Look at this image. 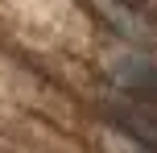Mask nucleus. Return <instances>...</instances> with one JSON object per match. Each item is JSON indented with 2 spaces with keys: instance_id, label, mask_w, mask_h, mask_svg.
<instances>
[{
  "instance_id": "f257e3e1",
  "label": "nucleus",
  "mask_w": 157,
  "mask_h": 153,
  "mask_svg": "<svg viewBox=\"0 0 157 153\" xmlns=\"http://www.w3.org/2000/svg\"><path fill=\"white\" fill-rule=\"evenodd\" d=\"M112 79L124 91H132V95H157V62H149L141 54L116 58L112 62Z\"/></svg>"
},
{
  "instance_id": "f03ea898",
  "label": "nucleus",
  "mask_w": 157,
  "mask_h": 153,
  "mask_svg": "<svg viewBox=\"0 0 157 153\" xmlns=\"http://www.w3.org/2000/svg\"><path fill=\"white\" fill-rule=\"evenodd\" d=\"M124 4H132V8H145V4H153V0H124Z\"/></svg>"
}]
</instances>
